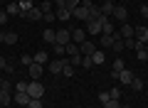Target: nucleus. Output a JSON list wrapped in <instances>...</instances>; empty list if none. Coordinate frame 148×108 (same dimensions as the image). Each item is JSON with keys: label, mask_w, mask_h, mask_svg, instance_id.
<instances>
[{"label": "nucleus", "mask_w": 148, "mask_h": 108, "mask_svg": "<svg viewBox=\"0 0 148 108\" xmlns=\"http://www.w3.org/2000/svg\"><path fill=\"white\" fill-rule=\"evenodd\" d=\"M27 93H30V98H42L45 96V86L40 79H32L30 84H27Z\"/></svg>", "instance_id": "obj_1"}, {"label": "nucleus", "mask_w": 148, "mask_h": 108, "mask_svg": "<svg viewBox=\"0 0 148 108\" xmlns=\"http://www.w3.org/2000/svg\"><path fill=\"white\" fill-rule=\"evenodd\" d=\"M104 20H109L106 15H99L96 20H89V25H86V35H99L101 32V22Z\"/></svg>", "instance_id": "obj_2"}, {"label": "nucleus", "mask_w": 148, "mask_h": 108, "mask_svg": "<svg viewBox=\"0 0 148 108\" xmlns=\"http://www.w3.org/2000/svg\"><path fill=\"white\" fill-rule=\"evenodd\" d=\"M72 42V32L69 30H57V37H54V44H64L67 47Z\"/></svg>", "instance_id": "obj_3"}, {"label": "nucleus", "mask_w": 148, "mask_h": 108, "mask_svg": "<svg viewBox=\"0 0 148 108\" xmlns=\"http://www.w3.org/2000/svg\"><path fill=\"white\" fill-rule=\"evenodd\" d=\"M64 62H67V57H62V59H57V57H54L52 62H49V74H62Z\"/></svg>", "instance_id": "obj_4"}, {"label": "nucleus", "mask_w": 148, "mask_h": 108, "mask_svg": "<svg viewBox=\"0 0 148 108\" xmlns=\"http://www.w3.org/2000/svg\"><path fill=\"white\" fill-rule=\"evenodd\" d=\"M42 71H45V67H42V64H37L35 59H32V64L27 67V74H30L32 79H40V76H42Z\"/></svg>", "instance_id": "obj_5"}, {"label": "nucleus", "mask_w": 148, "mask_h": 108, "mask_svg": "<svg viewBox=\"0 0 148 108\" xmlns=\"http://www.w3.org/2000/svg\"><path fill=\"white\" fill-rule=\"evenodd\" d=\"M111 17H114V20H119V22L123 25V22H126V17H128V12H126V7L114 5V12H111Z\"/></svg>", "instance_id": "obj_6"}, {"label": "nucleus", "mask_w": 148, "mask_h": 108, "mask_svg": "<svg viewBox=\"0 0 148 108\" xmlns=\"http://www.w3.org/2000/svg\"><path fill=\"white\" fill-rule=\"evenodd\" d=\"M116 79L123 84V86H131V81H133V71H128V69H123V71H119L116 74Z\"/></svg>", "instance_id": "obj_7"}, {"label": "nucleus", "mask_w": 148, "mask_h": 108, "mask_svg": "<svg viewBox=\"0 0 148 108\" xmlns=\"http://www.w3.org/2000/svg\"><path fill=\"white\" fill-rule=\"evenodd\" d=\"M119 37H121L119 32H114V35H101L99 44H101V47H111V44H114V39H119ZM121 39H123V37H121Z\"/></svg>", "instance_id": "obj_8"}, {"label": "nucleus", "mask_w": 148, "mask_h": 108, "mask_svg": "<svg viewBox=\"0 0 148 108\" xmlns=\"http://www.w3.org/2000/svg\"><path fill=\"white\" fill-rule=\"evenodd\" d=\"M133 37H136L138 42H143V44H146V42H148V27H146V25L136 27V32H133Z\"/></svg>", "instance_id": "obj_9"}, {"label": "nucleus", "mask_w": 148, "mask_h": 108, "mask_svg": "<svg viewBox=\"0 0 148 108\" xmlns=\"http://www.w3.org/2000/svg\"><path fill=\"white\" fill-rule=\"evenodd\" d=\"M72 17H77V20H89V10H86L84 5H79V7L72 10Z\"/></svg>", "instance_id": "obj_10"}, {"label": "nucleus", "mask_w": 148, "mask_h": 108, "mask_svg": "<svg viewBox=\"0 0 148 108\" xmlns=\"http://www.w3.org/2000/svg\"><path fill=\"white\" fill-rule=\"evenodd\" d=\"M133 32H136V27H133V25H128V22H123V25H121V30H119V35H121L123 39H128V37H133Z\"/></svg>", "instance_id": "obj_11"}, {"label": "nucleus", "mask_w": 148, "mask_h": 108, "mask_svg": "<svg viewBox=\"0 0 148 108\" xmlns=\"http://www.w3.org/2000/svg\"><path fill=\"white\" fill-rule=\"evenodd\" d=\"M22 17H27V20H42V10L40 7H32V10H27V12H22Z\"/></svg>", "instance_id": "obj_12"}, {"label": "nucleus", "mask_w": 148, "mask_h": 108, "mask_svg": "<svg viewBox=\"0 0 148 108\" xmlns=\"http://www.w3.org/2000/svg\"><path fill=\"white\" fill-rule=\"evenodd\" d=\"M84 39H86V30H79V27H77V30H72V42L82 44Z\"/></svg>", "instance_id": "obj_13"}, {"label": "nucleus", "mask_w": 148, "mask_h": 108, "mask_svg": "<svg viewBox=\"0 0 148 108\" xmlns=\"http://www.w3.org/2000/svg\"><path fill=\"white\" fill-rule=\"evenodd\" d=\"M123 69H126L123 59H121V57H119V59H114V69H111V76L116 79V74H119V71H123Z\"/></svg>", "instance_id": "obj_14"}, {"label": "nucleus", "mask_w": 148, "mask_h": 108, "mask_svg": "<svg viewBox=\"0 0 148 108\" xmlns=\"http://www.w3.org/2000/svg\"><path fill=\"white\" fill-rule=\"evenodd\" d=\"M99 10H101V15H106V17H109L111 12H114V0H106L104 5H99Z\"/></svg>", "instance_id": "obj_15"}, {"label": "nucleus", "mask_w": 148, "mask_h": 108, "mask_svg": "<svg viewBox=\"0 0 148 108\" xmlns=\"http://www.w3.org/2000/svg\"><path fill=\"white\" fill-rule=\"evenodd\" d=\"M114 32H116V30H114V22H111V20L101 22V35H114Z\"/></svg>", "instance_id": "obj_16"}, {"label": "nucleus", "mask_w": 148, "mask_h": 108, "mask_svg": "<svg viewBox=\"0 0 148 108\" xmlns=\"http://www.w3.org/2000/svg\"><path fill=\"white\" fill-rule=\"evenodd\" d=\"M79 49H82V54H94V52H96L94 49V42H86V39L79 44Z\"/></svg>", "instance_id": "obj_17"}, {"label": "nucleus", "mask_w": 148, "mask_h": 108, "mask_svg": "<svg viewBox=\"0 0 148 108\" xmlns=\"http://www.w3.org/2000/svg\"><path fill=\"white\" fill-rule=\"evenodd\" d=\"M54 12H57V20H62V22H67L69 17H72V12H69L67 7H57V10H54Z\"/></svg>", "instance_id": "obj_18"}, {"label": "nucleus", "mask_w": 148, "mask_h": 108, "mask_svg": "<svg viewBox=\"0 0 148 108\" xmlns=\"http://www.w3.org/2000/svg\"><path fill=\"white\" fill-rule=\"evenodd\" d=\"M5 12H8V15H22V7H20V3H10Z\"/></svg>", "instance_id": "obj_19"}, {"label": "nucleus", "mask_w": 148, "mask_h": 108, "mask_svg": "<svg viewBox=\"0 0 148 108\" xmlns=\"http://www.w3.org/2000/svg\"><path fill=\"white\" fill-rule=\"evenodd\" d=\"M15 103L17 106H27L30 103V93H15Z\"/></svg>", "instance_id": "obj_20"}, {"label": "nucleus", "mask_w": 148, "mask_h": 108, "mask_svg": "<svg viewBox=\"0 0 148 108\" xmlns=\"http://www.w3.org/2000/svg\"><path fill=\"white\" fill-rule=\"evenodd\" d=\"M54 37H57V32H54V30H45L42 32V39L47 42V44H54Z\"/></svg>", "instance_id": "obj_21"}, {"label": "nucleus", "mask_w": 148, "mask_h": 108, "mask_svg": "<svg viewBox=\"0 0 148 108\" xmlns=\"http://www.w3.org/2000/svg\"><path fill=\"white\" fill-rule=\"evenodd\" d=\"M10 101H12L10 91H3V88H0V106H10Z\"/></svg>", "instance_id": "obj_22"}, {"label": "nucleus", "mask_w": 148, "mask_h": 108, "mask_svg": "<svg viewBox=\"0 0 148 108\" xmlns=\"http://www.w3.org/2000/svg\"><path fill=\"white\" fill-rule=\"evenodd\" d=\"M67 54H69V57H74V54H82L79 44H77V42H69V44H67Z\"/></svg>", "instance_id": "obj_23"}, {"label": "nucleus", "mask_w": 148, "mask_h": 108, "mask_svg": "<svg viewBox=\"0 0 148 108\" xmlns=\"http://www.w3.org/2000/svg\"><path fill=\"white\" fill-rule=\"evenodd\" d=\"M47 59H49L47 52H37V54H35V62H37V64H42V67L47 64Z\"/></svg>", "instance_id": "obj_24"}, {"label": "nucleus", "mask_w": 148, "mask_h": 108, "mask_svg": "<svg viewBox=\"0 0 148 108\" xmlns=\"http://www.w3.org/2000/svg\"><path fill=\"white\" fill-rule=\"evenodd\" d=\"M82 67H84V69H91V67H94V59H91V54H82Z\"/></svg>", "instance_id": "obj_25"}, {"label": "nucleus", "mask_w": 148, "mask_h": 108, "mask_svg": "<svg viewBox=\"0 0 148 108\" xmlns=\"http://www.w3.org/2000/svg\"><path fill=\"white\" fill-rule=\"evenodd\" d=\"M111 47H114V52H116V54H121V52L126 49V44H123L121 37H119V39H114V44H111Z\"/></svg>", "instance_id": "obj_26"}, {"label": "nucleus", "mask_w": 148, "mask_h": 108, "mask_svg": "<svg viewBox=\"0 0 148 108\" xmlns=\"http://www.w3.org/2000/svg\"><path fill=\"white\" fill-rule=\"evenodd\" d=\"M62 76H74V67L69 64V59L64 62V69H62Z\"/></svg>", "instance_id": "obj_27"}, {"label": "nucleus", "mask_w": 148, "mask_h": 108, "mask_svg": "<svg viewBox=\"0 0 148 108\" xmlns=\"http://www.w3.org/2000/svg\"><path fill=\"white\" fill-rule=\"evenodd\" d=\"M131 88H133V91H143V79L133 76V81H131Z\"/></svg>", "instance_id": "obj_28"}, {"label": "nucleus", "mask_w": 148, "mask_h": 108, "mask_svg": "<svg viewBox=\"0 0 148 108\" xmlns=\"http://www.w3.org/2000/svg\"><path fill=\"white\" fill-rule=\"evenodd\" d=\"M79 5H82V0H64V7H67L69 12H72L74 7H79Z\"/></svg>", "instance_id": "obj_29"}, {"label": "nucleus", "mask_w": 148, "mask_h": 108, "mask_svg": "<svg viewBox=\"0 0 148 108\" xmlns=\"http://www.w3.org/2000/svg\"><path fill=\"white\" fill-rule=\"evenodd\" d=\"M62 54H67V47H64V44H54V57L62 59Z\"/></svg>", "instance_id": "obj_30"}, {"label": "nucleus", "mask_w": 148, "mask_h": 108, "mask_svg": "<svg viewBox=\"0 0 148 108\" xmlns=\"http://www.w3.org/2000/svg\"><path fill=\"white\" fill-rule=\"evenodd\" d=\"M27 84H30V81H17L15 84V91L17 93H27Z\"/></svg>", "instance_id": "obj_31"}, {"label": "nucleus", "mask_w": 148, "mask_h": 108, "mask_svg": "<svg viewBox=\"0 0 148 108\" xmlns=\"http://www.w3.org/2000/svg\"><path fill=\"white\" fill-rule=\"evenodd\" d=\"M0 88H3V91H12V84L8 81L5 76H0Z\"/></svg>", "instance_id": "obj_32"}, {"label": "nucleus", "mask_w": 148, "mask_h": 108, "mask_svg": "<svg viewBox=\"0 0 148 108\" xmlns=\"http://www.w3.org/2000/svg\"><path fill=\"white\" fill-rule=\"evenodd\" d=\"M17 3H20V7H22V12H27V10H32V0H17Z\"/></svg>", "instance_id": "obj_33"}, {"label": "nucleus", "mask_w": 148, "mask_h": 108, "mask_svg": "<svg viewBox=\"0 0 148 108\" xmlns=\"http://www.w3.org/2000/svg\"><path fill=\"white\" fill-rule=\"evenodd\" d=\"M91 59H94V64H104V52H94V54H91Z\"/></svg>", "instance_id": "obj_34"}, {"label": "nucleus", "mask_w": 148, "mask_h": 108, "mask_svg": "<svg viewBox=\"0 0 148 108\" xmlns=\"http://www.w3.org/2000/svg\"><path fill=\"white\" fill-rule=\"evenodd\" d=\"M136 59H141V62H148V52H146V47H143V49H136Z\"/></svg>", "instance_id": "obj_35"}, {"label": "nucleus", "mask_w": 148, "mask_h": 108, "mask_svg": "<svg viewBox=\"0 0 148 108\" xmlns=\"http://www.w3.org/2000/svg\"><path fill=\"white\" fill-rule=\"evenodd\" d=\"M17 42V35L15 32H5V44H15Z\"/></svg>", "instance_id": "obj_36"}, {"label": "nucleus", "mask_w": 148, "mask_h": 108, "mask_svg": "<svg viewBox=\"0 0 148 108\" xmlns=\"http://www.w3.org/2000/svg\"><path fill=\"white\" fill-rule=\"evenodd\" d=\"M40 10H42V15H45V12H52V3H49V0L40 3Z\"/></svg>", "instance_id": "obj_37"}, {"label": "nucleus", "mask_w": 148, "mask_h": 108, "mask_svg": "<svg viewBox=\"0 0 148 108\" xmlns=\"http://www.w3.org/2000/svg\"><path fill=\"white\" fill-rule=\"evenodd\" d=\"M69 64H72V67H82V54H74V57H69Z\"/></svg>", "instance_id": "obj_38"}, {"label": "nucleus", "mask_w": 148, "mask_h": 108, "mask_svg": "<svg viewBox=\"0 0 148 108\" xmlns=\"http://www.w3.org/2000/svg\"><path fill=\"white\" fill-rule=\"evenodd\" d=\"M27 108H42V98H30Z\"/></svg>", "instance_id": "obj_39"}, {"label": "nucleus", "mask_w": 148, "mask_h": 108, "mask_svg": "<svg viewBox=\"0 0 148 108\" xmlns=\"http://www.w3.org/2000/svg\"><path fill=\"white\" fill-rule=\"evenodd\" d=\"M42 20H45V22H54V20H57V12H54V10H52V12H45Z\"/></svg>", "instance_id": "obj_40"}, {"label": "nucleus", "mask_w": 148, "mask_h": 108, "mask_svg": "<svg viewBox=\"0 0 148 108\" xmlns=\"http://www.w3.org/2000/svg\"><path fill=\"white\" fill-rule=\"evenodd\" d=\"M109 96H111V101H119V98H121V91H119V88H111Z\"/></svg>", "instance_id": "obj_41"}, {"label": "nucleus", "mask_w": 148, "mask_h": 108, "mask_svg": "<svg viewBox=\"0 0 148 108\" xmlns=\"http://www.w3.org/2000/svg\"><path fill=\"white\" fill-rule=\"evenodd\" d=\"M104 108H121V101H106Z\"/></svg>", "instance_id": "obj_42"}, {"label": "nucleus", "mask_w": 148, "mask_h": 108, "mask_svg": "<svg viewBox=\"0 0 148 108\" xmlns=\"http://www.w3.org/2000/svg\"><path fill=\"white\" fill-rule=\"evenodd\" d=\"M99 101H101V103H106V101H111V96H109V91H99Z\"/></svg>", "instance_id": "obj_43"}, {"label": "nucleus", "mask_w": 148, "mask_h": 108, "mask_svg": "<svg viewBox=\"0 0 148 108\" xmlns=\"http://www.w3.org/2000/svg\"><path fill=\"white\" fill-rule=\"evenodd\" d=\"M22 64H25V67H30V64H32V57H30V54H22Z\"/></svg>", "instance_id": "obj_44"}, {"label": "nucleus", "mask_w": 148, "mask_h": 108, "mask_svg": "<svg viewBox=\"0 0 148 108\" xmlns=\"http://www.w3.org/2000/svg\"><path fill=\"white\" fill-rule=\"evenodd\" d=\"M5 22H8V12L0 10V25H5Z\"/></svg>", "instance_id": "obj_45"}, {"label": "nucleus", "mask_w": 148, "mask_h": 108, "mask_svg": "<svg viewBox=\"0 0 148 108\" xmlns=\"http://www.w3.org/2000/svg\"><path fill=\"white\" fill-rule=\"evenodd\" d=\"M141 15H143V17H148V3H146V5H141Z\"/></svg>", "instance_id": "obj_46"}, {"label": "nucleus", "mask_w": 148, "mask_h": 108, "mask_svg": "<svg viewBox=\"0 0 148 108\" xmlns=\"http://www.w3.org/2000/svg\"><path fill=\"white\" fill-rule=\"evenodd\" d=\"M5 67H8V59H5V57H0V69L5 71Z\"/></svg>", "instance_id": "obj_47"}, {"label": "nucleus", "mask_w": 148, "mask_h": 108, "mask_svg": "<svg viewBox=\"0 0 148 108\" xmlns=\"http://www.w3.org/2000/svg\"><path fill=\"white\" fill-rule=\"evenodd\" d=\"M0 44H5V32H0Z\"/></svg>", "instance_id": "obj_48"}, {"label": "nucleus", "mask_w": 148, "mask_h": 108, "mask_svg": "<svg viewBox=\"0 0 148 108\" xmlns=\"http://www.w3.org/2000/svg\"><path fill=\"white\" fill-rule=\"evenodd\" d=\"M143 47H146V52H148V42H146V44H143Z\"/></svg>", "instance_id": "obj_49"}, {"label": "nucleus", "mask_w": 148, "mask_h": 108, "mask_svg": "<svg viewBox=\"0 0 148 108\" xmlns=\"http://www.w3.org/2000/svg\"><path fill=\"white\" fill-rule=\"evenodd\" d=\"M121 108H128V106H121Z\"/></svg>", "instance_id": "obj_50"}, {"label": "nucleus", "mask_w": 148, "mask_h": 108, "mask_svg": "<svg viewBox=\"0 0 148 108\" xmlns=\"http://www.w3.org/2000/svg\"><path fill=\"white\" fill-rule=\"evenodd\" d=\"M146 27H148V25H146Z\"/></svg>", "instance_id": "obj_51"}]
</instances>
